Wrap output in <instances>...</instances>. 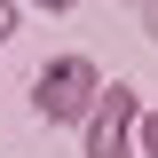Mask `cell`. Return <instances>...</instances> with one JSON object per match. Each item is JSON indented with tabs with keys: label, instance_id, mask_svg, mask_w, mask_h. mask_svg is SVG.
Wrapping results in <instances>:
<instances>
[{
	"label": "cell",
	"instance_id": "1",
	"mask_svg": "<svg viewBox=\"0 0 158 158\" xmlns=\"http://www.w3.org/2000/svg\"><path fill=\"white\" fill-rule=\"evenodd\" d=\"M103 87H111V79H103L87 56H56L32 79V111L48 118V127H87V111L103 103Z\"/></svg>",
	"mask_w": 158,
	"mask_h": 158
},
{
	"label": "cell",
	"instance_id": "2",
	"mask_svg": "<svg viewBox=\"0 0 158 158\" xmlns=\"http://www.w3.org/2000/svg\"><path fill=\"white\" fill-rule=\"evenodd\" d=\"M135 127H142V103L135 87H103V103L87 111V127H79V142H87V158H135Z\"/></svg>",
	"mask_w": 158,
	"mask_h": 158
},
{
	"label": "cell",
	"instance_id": "3",
	"mask_svg": "<svg viewBox=\"0 0 158 158\" xmlns=\"http://www.w3.org/2000/svg\"><path fill=\"white\" fill-rule=\"evenodd\" d=\"M135 158H158V111H142V127H135Z\"/></svg>",
	"mask_w": 158,
	"mask_h": 158
},
{
	"label": "cell",
	"instance_id": "4",
	"mask_svg": "<svg viewBox=\"0 0 158 158\" xmlns=\"http://www.w3.org/2000/svg\"><path fill=\"white\" fill-rule=\"evenodd\" d=\"M8 32H16V0H0V48H8Z\"/></svg>",
	"mask_w": 158,
	"mask_h": 158
},
{
	"label": "cell",
	"instance_id": "5",
	"mask_svg": "<svg viewBox=\"0 0 158 158\" xmlns=\"http://www.w3.org/2000/svg\"><path fill=\"white\" fill-rule=\"evenodd\" d=\"M24 8H48V16H63V8H71V0H24Z\"/></svg>",
	"mask_w": 158,
	"mask_h": 158
},
{
	"label": "cell",
	"instance_id": "6",
	"mask_svg": "<svg viewBox=\"0 0 158 158\" xmlns=\"http://www.w3.org/2000/svg\"><path fill=\"white\" fill-rule=\"evenodd\" d=\"M142 16H150V40H158V8H142Z\"/></svg>",
	"mask_w": 158,
	"mask_h": 158
},
{
	"label": "cell",
	"instance_id": "7",
	"mask_svg": "<svg viewBox=\"0 0 158 158\" xmlns=\"http://www.w3.org/2000/svg\"><path fill=\"white\" fill-rule=\"evenodd\" d=\"M135 8H158V0H135Z\"/></svg>",
	"mask_w": 158,
	"mask_h": 158
}]
</instances>
